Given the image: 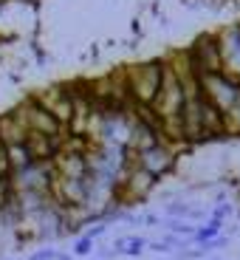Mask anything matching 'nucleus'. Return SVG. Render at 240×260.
<instances>
[{
    "label": "nucleus",
    "instance_id": "8",
    "mask_svg": "<svg viewBox=\"0 0 240 260\" xmlns=\"http://www.w3.org/2000/svg\"><path fill=\"white\" fill-rule=\"evenodd\" d=\"M31 164H34V158L28 156L26 144H12L9 147V167H12V173H20V170L31 167Z\"/></svg>",
    "mask_w": 240,
    "mask_h": 260
},
{
    "label": "nucleus",
    "instance_id": "10",
    "mask_svg": "<svg viewBox=\"0 0 240 260\" xmlns=\"http://www.w3.org/2000/svg\"><path fill=\"white\" fill-rule=\"evenodd\" d=\"M192 209L195 207H189L187 201H167L164 204V212H167L169 218H181V221L184 218H192Z\"/></svg>",
    "mask_w": 240,
    "mask_h": 260
},
{
    "label": "nucleus",
    "instance_id": "5",
    "mask_svg": "<svg viewBox=\"0 0 240 260\" xmlns=\"http://www.w3.org/2000/svg\"><path fill=\"white\" fill-rule=\"evenodd\" d=\"M14 111L23 116L28 133H43V136H48V139H57V136H65V133H68V127H65V124H59L57 119H54L51 113H48L46 108H43V105L31 96V93H28V96L23 99Z\"/></svg>",
    "mask_w": 240,
    "mask_h": 260
},
{
    "label": "nucleus",
    "instance_id": "18",
    "mask_svg": "<svg viewBox=\"0 0 240 260\" xmlns=\"http://www.w3.org/2000/svg\"><path fill=\"white\" fill-rule=\"evenodd\" d=\"M215 260H223V257H215Z\"/></svg>",
    "mask_w": 240,
    "mask_h": 260
},
{
    "label": "nucleus",
    "instance_id": "7",
    "mask_svg": "<svg viewBox=\"0 0 240 260\" xmlns=\"http://www.w3.org/2000/svg\"><path fill=\"white\" fill-rule=\"evenodd\" d=\"M26 139H28V127L14 108L0 113V142L6 147H12V144H26Z\"/></svg>",
    "mask_w": 240,
    "mask_h": 260
},
{
    "label": "nucleus",
    "instance_id": "2",
    "mask_svg": "<svg viewBox=\"0 0 240 260\" xmlns=\"http://www.w3.org/2000/svg\"><path fill=\"white\" fill-rule=\"evenodd\" d=\"M201 88H203V96H207L221 113H226V116L240 105V82L232 77H226L223 71L201 77Z\"/></svg>",
    "mask_w": 240,
    "mask_h": 260
},
{
    "label": "nucleus",
    "instance_id": "9",
    "mask_svg": "<svg viewBox=\"0 0 240 260\" xmlns=\"http://www.w3.org/2000/svg\"><path fill=\"white\" fill-rule=\"evenodd\" d=\"M164 226H167V232H169V235H178V238H192L195 229H198V226H192V223L181 221V218H169V221L164 223Z\"/></svg>",
    "mask_w": 240,
    "mask_h": 260
},
{
    "label": "nucleus",
    "instance_id": "13",
    "mask_svg": "<svg viewBox=\"0 0 240 260\" xmlns=\"http://www.w3.org/2000/svg\"><path fill=\"white\" fill-rule=\"evenodd\" d=\"M108 226H111V223H93V226H88L82 235H88L91 241H96V238H102V235H108Z\"/></svg>",
    "mask_w": 240,
    "mask_h": 260
},
{
    "label": "nucleus",
    "instance_id": "4",
    "mask_svg": "<svg viewBox=\"0 0 240 260\" xmlns=\"http://www.w3.org/2000/svg\"><path fill=\"white\" fill-rule=\"evenodd\" d=\"M130 153H133V150H130ZM178 156H181V153H178L176 147H169V144L158 142V144H153V147H147V150L133 153V164H136V167H142V170H147L150 176H156L158 181H161V178L169 176V173H176Z\"/></svg>",
    "mask_w": 240,
    "mask_h": 260
},
{
    "label": "nucleus",
    "instance_id": "6",
    "mask_svg": "<svg viewBox=\"0 0 240 260\" xmlns=\"http://www.w3.org/2000/svg\"><path fill=\"white\" fill-rule=\"evenodd\" d=\"M31 96L37 99V102L43 105V108H46L59 124H65V127L71 124L74 102H71V96H68V91H65V82H54V85H48V88H43V91L31 93Z\"/></svg>",
    "mask_w": 240,
    "mask_h": 260
},
{
    "label": "nucleus",
    "instance_id": "1",
    "mask_svg": "<svg viewBox=\"0 0 240 260\" xmlns=\"http://www.w3.org/2000/svg\"><path fill=\"white\" fill-rule=\"evenodd\" d=\"M161 79H164V59H144V62L127 65V85H130V96L136 105H153L161 91Z\"/></svg>",
    "mask_w": 240,
    "mask_h": 260
},
{
    "label": "nucleus",
    "instance_id": "12",
    "mask_svg": "<svg viewBox=\"0 0 240 260\" xmlns=\"http://www.w3.org/2000/svg\"><path fill=\"white\" fill-rule=\"evenodd\" d=\"M0 176H12V167H9V147L0 142Z\"/></svg>",
    "mask_w": 240,
    "mask_h": 260
},
{
    "label": "nucleus",
    "instance_id": "14",
    "mask_svg": "<svg viewBox=\"0 0 240 260\" xmlns=\"http://www.w3.org/2000/svg\"><path fill=\"white\" fill-rule=\"evenodd\" d=\"M28 260H57V249H37Z\"/></svg>",
    "mask_w": 240,
    "mask_h": 260
},
{
    "label": "nucleus",
    "instance_id": "17",
    "mask_svg": "<svg viewBox=\"0 0 240 260\" xmlns=\"http://www.w3.org/2000/svg\"><path fill=\"white\" fill-rule=\"evenodd\" d=\"M57 260H74V254H65V252H57Z\"/></svg>",
    "mask_w": 240,
    "mask_h": 260
},
{
    "label": "nucleus",
    "instance_id": "16",
    "mask_svg": "<svg viewBox=\"0 0 240 260\" xmlns=\"http://www.w3.org/2000/svg\"><path fill=\"white\" fill-rule=\"evenodd\" d=\"M142 223H144V226H161V218L153 215V212H144L142 215Z\"/></svg>",
    "mask_w": 240,
    "mask_h": 260
},
{
    "label": "nucleus",
    "instance_id": "11",
    "mask_svg": "<svg viewBox=\"0 0 240 260\" xmlns=\"http://www.w3.org/2000/svg\"><path fill=\"white\" fill-rule=\"evenodd\" d=\"M91 252H93V241L88 235H79L77 243H74V257H88Z\"/></svg>",
    "mask_w": 240,
    "mask_h": 260
},
{
    "label": "nucleus",
    "instance_id": "15",
    "mask_svg": "<svg viewBox=\"0 0 240 260\" xmlns=\"http://www.w3.org/2000/svg\"><path fill=\"white\" fill-rule=\"evenodd\" d=\"M147 249H150V252H158V254H167V252H173V249H169L164 241H153V243H147Z\"/></svg>",
    "mask_w": 240,
    "mask_h": 260
},
{
    "label": "nucleus",
    "instance_id": "3",
    "mask_svg": "<svg viewBox=\"0 0 240 260\" xmlns=\"http://www.w3.org/2000/svg\"><path fill=\"white\" fill-rule=\"evenodd\" d=\"M189 57L195 62V71L207 77V74H221L223 71V54H221V40H218V31H207L198 34L187 46Z\"/></svg>",
    "mask_w": 240,
    "mask_h": 260
}]
</instances>
